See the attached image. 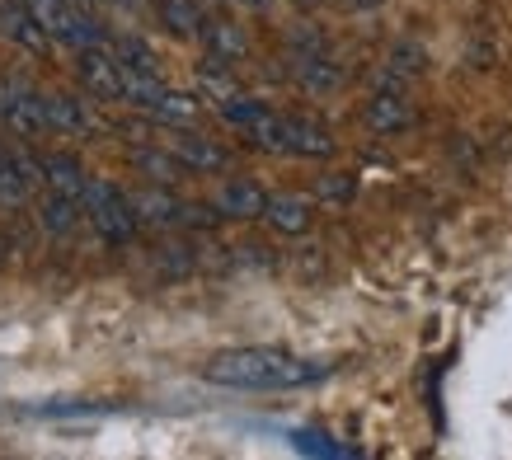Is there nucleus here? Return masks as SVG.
Listing matches in <instances>:
<instances>
[{"instance_id": "obj_21", "label": "nucleus", "mask_w": 512, "mask_h": 460, "mask_svg": "<svg viewBox=\"0 0 512 460\" xmlns=\"http://www.w3.org/2000/svg\"><path fill=\"white\" fill-rule=\"evenodd\" d=\"M113 47V57L127 66V71H146V76H160V62H156V52L141 43V38H118Z\"/></svg>"}, {"instance_id": "obj_2", "label": "nucleus", "mask_w": 512, "mask_h": 460, "mask_svg": "<svg viewBox=\"0 0 512 460\" xmlns=\"http://www.w3.org/2000/svg\"><path fill=\"white\" fill-rule=\"evenodd\" d=\"M240 137L268 155H296V160H329V155L339 151L334 137L320 123L296 118V113H278V108H264Z\"/></svg>"}, {"instance_id": "obj_4", "label": "nucleus", "mask_w": 512, "mask_h": 460, "mask_svg": "<svg viewBox=\"0 0 512 460\" xmlns=\"http://www.w3.org/2000/svg\"><path fill=\"white\" fill-rule=\"evenodd\" d=\"M80 202H85V221L99 230L104 245H132V240H137L141 216H137L132 193H123V188L109 184V179H90Z\"/></svg>"}, {"instance_id": "obj_12", "label": "nucleus", "mask_w": 512, "mask_h": 460, "mask_svg": "<svg viewBox=\"0 0 512 460\" xmlns=\"http://www.w3.org/2000/svg\"><path fill=\"white\" fill-rule=\"evenodd\" d=\"M198 43H202L207 57H217V62H226V66H240L249 57V38H245V29H240L235 19H212L207 15Z\"/></svg>"}, {"instance_id": "obj_13", "label": "nucleus", "mask_w": 512, "mask_h": 460, "mask_svg": "<svg viewBox=\"0 0 512 460\" xmlns=\"http://www.w3.org/2000/svg\"><path fill=\"white\" fill-rule=\"evenodd\" d=\"M165 146H170L193 174H221V169H231V155L221 151L212 137H198V132H174Z\"/></svg>"}, {"instance_id": "obj_16", "label": "nucleus", "mask_w": 512, "mask_h": 460, "mask_svg": "<svg viewBox=\"0 0 512 460\" xmlns=\"http://www.w3.org/2000/svg\"><path fill=\"white\" fill-rule=\"evenodd\" d=\"M311 202L301 193H268V207H264V221L282 235H306L311 230Z\"/></svg>"}, {"instance_id": "obj_6", "label": "nucleus", "mask_w": 512, "mask_h": 460, "mask_svg": "<svg viewBox=\"0 0 512 460\" xmlns=\"http://www.w3.org/2000/svg\"><path fill=\"white\" fill-rule=\"evenodd\" d=\"M76 76H80V85H85V94L109 99V104H123L127 66L113 57V47H85V52H76Z\"/></svg>"}, {"instance_id": "obj_19", "label": "nucleus", "mask_w": 512, "mask_h": 460, "mask_svg": "<svg viewBox=\"0 0 512 460\" xmlns=\"http://www.w3.org/2000/svg\"><path fill=\"white\" fill-rule=\"evenodd\" d=\"M156 15H160V29H170L174 38H198L202 24H207L198 0H156Z\"/></svg>"}, {"instance_id": "obj_11", "label": "nucleus", "mask_w": 512, "mask_h": 460, "mask_svg": "<svg viewBox=\"0 0 512 460\" xmlns=\"http://www.w3.org/2000/svg\"><path fill=\"white\" fill-rule=\"evenodd\" d=\"M362 118L372 132H404V127H414V104L404 99L400 85H386V90H376L362 108Z\"/></svg>"}, {"instance_id": "obj_18", "label": "nucleus", "mask_w": 512, "mask_h": 460, "mask_svg": "<svg viewBox=\"0 0 512 460\" xmlns=\"http://www.w3.org/2000/svg\"><path fill=\"white\" fill-rule=\"evenodd\" d=\"M132 165H137L146 179H156V184H179L184 174H193V169H188L184 160L170 151V146H160V151H151V146H137V151H132Z\"/></svg>"}, {"instance_id": "obj_22", "label": "nucleus", "mask_w": 512, "mask_h": 460, "mask_svg": "<svg viewBox=\"0 0 512 460\" xmlns=\"http://www.w3.org/2000/svg\"><path fill=\"white\" fill-rule=\"evenodd\" d=\"M320 193H325V198H348V193H353V179H348V174H325V179H320Z\"/></svg>"}, {"instance_id": "obj_17", "label": "nucleus", "mask_w": 512, "mask_h": 460, "mask_svg": "<svg viewBox=\"0 0 512 460\" xmlns=\"http://www.w3.org/2000/svg\"><path fill=\"white\" fill-rule=\"evenodd\" d=\"M80 212H85V202L80 198H66V193H52L47 188V198L38 202V226L47 235H71L80 226Z\"/></svg>"}, {"instance_id": "obj_24", "label": "nucleus", "mask_w": 512, "mask_h": 460, "mask_svg": "<svg viewBox=\"0 0 512 460\" xmlns=\"http://www.w3.org/2000/svg\"><path fill=\"white\" fill-rule=\"evenodd\" d=\"M301 10H320V5H329V0H296Z\"/></svg>"}, {"instance_id": "obj_7", "label": "nucleus", "mask_w": 512, "mask_h": 460, "mask_svg": "<svg viewBox=\"0 0 512 460\" xmlns=\"http://www.w3.org/2000/svg\"><path fill=\"white\" fill-rule=\"evenodd\" d=\"M38 188H43V165H38V155L5 151V146H0V207H24Z\"/></svg>"}, {"instance_id": "obj_1", "label": "nucleus", "mask_w": 512, "mask_h": 460, "mask_svg": "<svg viewBox=\"0 0 512 460\" xmlns=\"http://www.w3.org/2000/svg\"><path fill=\"white\" fill-rule=\"evenodd\" d=\"M329 376V362L301 357L292 348L273 343H249V348H226L202 362V381L221 390H259V395H282V390H306Z\"/></svg>"}, {"instance_id": "obj_10", "label": "nucleus", "mask_w": 512, "mask_h": 460, "mask_svg": "<svg viewBox=\"0 0 512 460\" xmlns=\"http://www.w3.org/2000/svg\"><path fill=\"white\" fill-rule=\"evenodd\" d=\"M212 207L221 212V221H264V207H268V193L249 179H226L217 188Z\"/></svg>"}, {"instance_id": "obj_14", "label": "nucleus", "mask_w": 512, "mask_h": 460, "mask_svg": "<svg viewBox=\"0 0 512 460\" xmlns=\"http://www.w3.org/2000/svg\"><path fill=\"white\" fill-rule=\"evenodd\" d=\"M38 165H43V188H52V193H66V198H85L90 174H85V165H80L76 155L47 151V155H38Z\"/></svg>"}, {"instance_id": "obj_9", "label": "nucleus", "mask_w": 512, "mask_h": 460, "mask_svg": "<svg viewBox=\"0 0 512 460\" xmlns=\"http://www.w3.org/2000/svg\"><path fill=\"white\" fill-rule=\"evenodd\" d=\"M0 38L24 47V52H33V57H43L47 47H52V38L43 33V24L33 19L29 0H0Z\"/></svg>"}, {"instance_id": "obj_8", "label": "nucleus", "mask_w": 512, "mask_h": 460, "mask_svg": "<svg viewBox=\"0 0 512 460\" xmlns=\"http://www.w3.org/2000/svg\"><path fill=\"white\" fill-rule=\"evenodd\" d=\"M47 104V127L52 132H62V137H99L104 132V123L94 118V104H85V99H76V94H43Z\"/></svg>"}, {"instance_id": "obj_3", "label": "nucleus", "mask_w": 512, "mask_h": 460, "mask_svg": "<svg viewBox=\"0 0 512 460\" xmlns=\"http://www.w3.org/2000/svg\"><path fill=\"white\" fill-rule=\"evenodd\" d=\"M33 19L43 24V33L52 43L71 47V52H85V47H109V29L94 19L90 5L80 0H29Z\"/></svg>"}, {"instance_id": "obj_5", "label": "nucleus", "mask_w": 512, "mask_h": 460, "mask_svg": "<svg viewBox=\"0 0 512 460\" xmlns=\"http://www.w3.org/2000/svg\"><path fill=\"white\" fill-rule=\"evenodd\" d=\"M0 123L10 127L15 137H43V132H52V127H47L43 90H33L24 80L0 76Z\"/></svg>"}, {"instance_id": "obj_15", "label": "nucleus", "mask_w": 512, "mask_h": 460, "mask_svg": "<svg viewBox=\"0 0 512 460\" xmlns=\"http://www.w3.org/2000/svg\"><path fill=\"white\" fill-rule=\"evenodd\" d=\"M292 76L301 90H311V94H329V90H339L343 85V71L334 66V57L329 52H296L292 57Z\"/></svg>"}, {"instance_id": "obj_20", "label": "nucleus", "mask_w": 512, "mask_h": 460, "mask_svg": "<svg viewBox=\"0 0 512 460\" xmlns=\"http://www.w3.org/2000/svg\"><path fill=\"white\" fill-rule=\"evenodd\" d=\"M428 62V52L419 43H395L386 57V85H404V80H414Z\"/></svg>"}, {"instance_id": "obj_23", "label": "nucleus", "mask_w": 512, "mask_h": 460, "mask_svg": "<svg viewBox=\"0 0 512 460\" xmlns=\"http://www.w3.org/2000/svg\"><path fill=\"white\" fill-rule=\"evenodd\" d=\"M353 10H376V5H386V0H348Z\"/></svg>"}, {"instance_id": "obj_25", "label": "nucleus", "mask_w": 512, "mask_h": 460, "mask_svg": "<svg viewBox=\"0 0 512 460\" xmlns=\"http://www.w3.org/2000/svg\"><path fill=\"white\" fill-rule=\"evenodd\" d=\"M240 5H249V10H264L268 0H240Z\"/></svg>"}]
</instances>
